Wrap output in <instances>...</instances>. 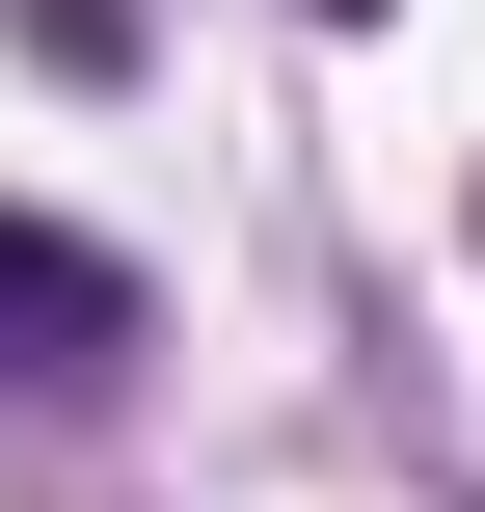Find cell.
I'll return each mask as SVG.
<instances>
[{
    "instance_id": "obj_1",
    "label": "cell",
    "mask_w": 485,
    "mask_h": 512,
    "mask_svg": "<svg viewBox=\"0 0 485 512\" xmlns=\"http://www.w3.org/2000/svg\"><path fill=\"white\" fill-rule=\"evenodd\" d=\"M108 351H135V270H108L81 216H27V189H0V405H81Z\"/></svg>"
},
{
    "instance_id": "obj_2",
    "label": "cell",
    "mask_w": 485,
    "mask_h": 512,
    "mask_svg": "<svg viewBox=\"0 0 485 512\" xmlns=\"http://www.w3.org/2000/svg\"><path fill=\"white\" fill-rule=\"evenodd\" d=\"M297 27H378V0H297Z\"/></svg>"
}]
</instances>
